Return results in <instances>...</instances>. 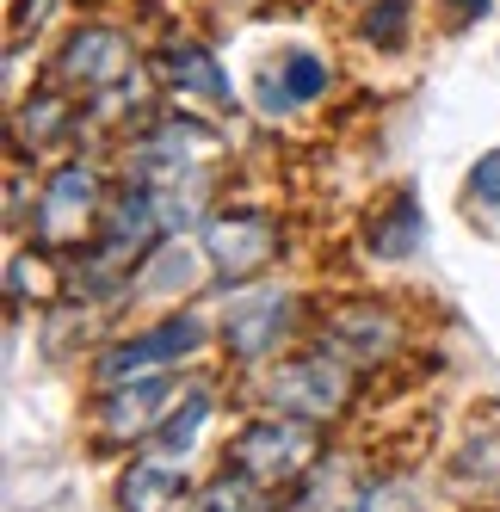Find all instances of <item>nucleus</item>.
Returning a JSON list of instances; mask_svg holds the SVG:
<instances>
[{
    "mask_svg": "<svg viewBox=\"0 0 500 512\" xmlns=\"http://www.w3.org/2000/svg\"><path fill=\"white\" fill-rule=\"evenodd\" d=\"M130 167H136V186L155 198L161 223L167 229H192L204 216V204H210V192H217L223 142L192 118H161L130 149Z\"/></svg>",
    "mask_w": 500,
    "mask_h": 512,
    "instance_id": "f257e3e1",
    "label": "nucleus"
},
{
    "mask_svg": "<svg viewBox=\"0 0 500 512\" xmlns=\"http://www.w3.org/2000/svg\"><path fill=\"white\" fill-rule=\"evenodd\" d=\"M321 463V420H297V414H266V420H247L229 438V469L254 475L260 488H297L303 475Z\"/></svg>",
    "mask_w": 500,
    "mask_h": 512,
    "instance_id": "f03ea898",
    "label": "nucleus"
},
{
    "mask_svg": "<svg viewBox=\"0 0 500 512\" xmlns=\"http://www.w3.org/2000/svg\"><path fill=\"white\" fill-rule=\"evenodd\" d=\"M105 216V179L99 167L87 161H62L44 186H38V204H31V235L50 253H81Z\"/></svg>",
    "mask_w": 500,
    "mask_h": 512,
    "instance_id": "7ed1b4c3",
    "label": "nucleus"
},
{
    "mask_svg": "<svg viewBox=\"0 0 500 512\" xmlns=\"http://www.w3.org/2000/svg\"><path fill=\"white\" fill-rule=\"evenodd\" d=\"M260 401L278 414H297V420H340L352 408V371L340 352H297V358H278L266 383H260Z\"/></svg>",
    "mask_w": 500,
    "mask_h": 512,
    "instance_id": "20e7f679",
    "label": "nucleus"
},
{
    "mask_svg": "<svg viewBox=\"0 0 500 512\" xmlns=\"http://www.w3.org/2000/svg\"><path fill=\"white\" fill-rule=\"evenodd\" d=\"M278 223L260 210H217V216H204V260L210 272H217L223 284H241V278H260L272 260H278Z\"/></svg>",
    "mask_w": 500,
    "mask_h": 512,
    "instance_id": "39448f33",
    "label": "nucleus"
},
{
    "mask_svg": "<svg viewBox=\"0 0 500 512\" xmlns=\"http://www.w3.org/2000/svg\"><path fill=\"white\" fill-rule=\"evenodd\" d=\"M56 75L68 81V93H87V99H124V87L136 81V56L130 44L118 38V31H105V25H87L75 31V38L62 44L56 56Z\"/></svg>",
    "mask_w": 500,
    "mask_h": 512,
    "instance_id": "423d86ee",
    "label": "nucleus"
},
{
    "mask_svg": "<svg viewBox=\"0 0 500 512\" xmlns=\"http://www.w3.org/2000/svg\"><path fill=\"white\" fill-rule=\"evenodd\" d=\"M198 346H204V327H198L192 315H173V321L149 327V334H136V340L105 346V352H99V364H93V383H99V389L130 383V377H142V371H161V364L186 358V352H198Z\"/></svg>",
    "mask_w": 500,
    "mask_h": 512,
    "instance_id": "0eeeda50",
    "label": "nucleus"
},
{
    "mask_svg": "<svg viewBox=\"0 0 500 512\" xmlns=\"http://www.w3.org/2000/svg\"><path fill=\"white\" fill-rule=\"evenodd\" d=\"M167 401H173L167 371H142L130 383H112V389H99V432L124 438V445H142V438L167 420Z\"/></svg>",
    "mask_w": 500,
    "mask_h": 512,
    "instance_id": "6e6552de",
    "label": "nucleus"
},
{
    "mask_svg": "<svg viewBox=\"0 0 500 512\" xmlns=\"http://www.w3.org/2000/svg\"><path fill=\"white\" fill-rule=\"evenodd\" d=\"M321 340H328L340 358L383 364V358H396V346H402V321L389 315L383 303H334L328 315H321Z\"/></svg>",
    "mask_w": 500,
    "mask_h": 512,
    "instance_id": "1a4fd4ad",
    "label": "nucleus"
},
{
    "mask_svg": "<svg viewBox=\"0 0 500 512\" xmlns=\"http://www.w3.org/2000/svg\"><path fill=\"white\" fill-rule=\"evenodd\" d=\"M180 500H186V463L142 445V457L118 475V506L124 512H173Z\"/></svg>",
    "mask_w": 500,
    "mask_h": 512,
    "instance_id": "9d476101",
    "label": "nucleus"
},
{
    "mask_svg": "<svg viewBox=\"0 0 500 512\" xmlns=\"http://www.w3.org/2000/svg\"><path fill=\"white\" fill-rule=\"evenodd\" d=\"M426 241V216H420V198L402 186L389 192V204L365 223V247L377 253V260H408V253Z\"/></svg>",
    "mask_w": 500,
    "mask_h": 512,
    "instance_id": "9b49d317",
    "label": "nucleus"
},
{
    "mask_svg": "<svg viewBox=\"0 0 500 512\" xmlns=\"http://www.w3.org/2000/svg\"><path fill=\"white\" fill-rule=\"evenodd\" d=\"M155 68H161V81H167V87H180V93L229 99V75H223V62L210 56L204 44H192V38H173V44L155 56Z\"/></svg>",
    "mask_w": 500,
    "mask_h": 512,
    "instance_id": "f8f14e48",
    "label": "nucleus"
},
{
    "mask_svg": "<svg viewBox=\"0 0 500 512\" xmlns=\"http://www.w3.org/2000/svg\"><path fill=\"white\" fill-rule=\"evenodd\" d=\"M173 512H272V488H260L254 475H241V469L223 463L217 482H198Z\"/></svg>",
    "mask_w": 500,
    "mask_h": 512,
    "instance_id": "ddd939ff",
    "label": "nucleus"
},
{
    "mask_svg": "<svg viewBox=\"0 0 500 512\" xmlns=\"http://www.w3.org/2000/svg\"><path fill=\"white\" fill-rule=\"evenodd\" d=\"M284 321H291V303L266 297L260 309H247V315H235V321H229V346H235L241 358H260V352L284 334Z\"/></svg>",
    "mask_w": 500,
    "mask_h": 512,
    "instance_id": "4468645a",
    "label": "nucleus"
},
{
    "mask_svg": "<svg viewBox=\"0 0 500 512\" xmlns=\"http://www.w3.org/2000/svg\"><path fill=\"white\" fill-rule=\"evenodd\" d=\"M494 445H500V432H470V438H463V457L451 469L463 494H476V488L482 494H500V451Z\"/></svg>",
    "mask_w": 500,
    "mask_h": 512,
    "instance_id": "2eb2a0df",
    "label": "nucleus"
},
{
    "mask_svg": "<svg viewBox=\"0 0 500 512\" xmlns=\"http://www.w3.org/2000/svg\"><path fill=\"white\" fill-rule=\"evenodd\" d=\"M278 87H284V99H291V105H309V99L328 93V62L309 56V50H291V56H284V68H278Z\"/></svg>",
    "mask_w": 500,
    "mask_h": 512,
    "instance_id": "dca6fc26",
    "label": "nucleus"
},
{
    "mask_svg": "<svg viewBox=\"0 0 500 512\" xmlns=\"http://www.w3.org/2000/svg\"><path fill=\"white\" fill-rule=\"evenodd\" d=\"M340 512H420V494H414V482H402V475H383V482H365Z\"/></svg>",
    "mask_w": 500,
    "mask_h": 512,
    "instance_id": "f3484780",
    "label": "nucleus"
},
{
    "mask_svg": "<svg viewBox=\"0 0 500 512\" xmlns=\"http://www.w3.org/2000/svg\"><path fill=\"white\" fill-rule=\"evenodd\" d=\"M365 38L371 44H402L408 38V0H371L365 7Z\"/></svg>",
    "mask_w": 500,
    "mask_h": 512,
    "instance_id": "a211bd4d",
    "label": "nucleus"
},
{
    "mask_svg": "<svg viewBox=\"0 0 500 512\" xmlns=\"http://www.w3.org/2000/svg\"><path fill=\"white\" fill-rule=\"evenodd\" d=\"M470 198H482V204H500V149H488V155L470 167Z\"/></svg>",
    "mask_w": 500,
    "mask_h": 512,
    "instance_id": "6ab92c4d",
    "label": "nucleus"
},
{
    "mask_svg": "<svg viewBox=\"0 0 500 512\" xmlns=\"http://www.w3.org/2000/svg\"><path fill=\"white\" fill-rule=\"evenodd\" d=\"M445 7H451V19H457V25H470V19H482V13H488V0H445Z\"/></svg>",
    "mask_w": 500,
    "mask_h": 512,
    "instance_id": "aec40b11",
    "label": "nucleus"
}]
</instances>
